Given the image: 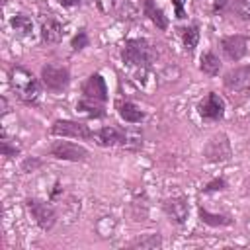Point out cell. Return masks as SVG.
I'll return each mask as SVG.
<instances>
[{"instance_id": "obj_1", "label": "cell", "mask_w": 250, "mask_h": 250, "mask_svg": "<svg viewBox=\"0 0 250 250\" xmlns=\"http://www.w3.org/2000/svg\"><path fill=\"white\" fill-rule=\"evenodd\" d=\"M121 61L127 66H135V68H150L156 62V49L152 47V43L145 37H133L127 39L121 49H119Z\"/></svg>"}, {"instance_id": "obj_2", "label": "cell", "mask_w": 250, "mask_h": 250, "mask_svg": "<svg viewBox=\"0 0 250 250\" xmlns=\"http://www.w3.org/2000/svg\"><path fill=\"white\" fill-rule=\"evenodd\" d=\"M10 84L16 92V96L23 102V104H37L39 96H41V84L29 70H25L23 66H12L10 68Z\"/></svg>"}, {"instance_id": "obj_3", "label": "cell", "mask_w": 250, "mask_h": 250, "mask_svg": "<svg viewBox=\"0 0 250 250\" xmlns=\"http://www.w3.org/2000/svg\"><path fill=\"white\" fill-rule=\"evenodd\" d=\"M41 82L47 90H51L55 94H61L70 84V70L64 64L47 62V64L41 66Z\"/></svg>"}, {"instance_id": "obj_4", "label": "cell", "mask_w": 250, "mask_h": 250, "mask_svg": "<svg viewBox=\"0 0 250 250\" xmlns=\"http://www.w3.org/2000/svg\"><path fill=\"white\" fill-rule=\"evenodd\" d=\"M51 135L61 139H76V141H90L94 137V131L84 121L74 119H57L51 125Z\"/></svg>"}, {"instance_id": "obj_5", "label": "cell", "mask_w": 250, "mask_h": 250, "mask_svg": "<svg viewBox=\"0 0 250 250\" xmlns=\"http://www.w3.org/2000/svg\"><path fill=\"white\" fill-rule=\"evenodd\" d=\"M25 207L31 215V219L35 221V225L41 230H51L57 223V211L53 209V205H49L47 201L39 199V197H27L25 199Z\"/></svg>"}, {"instance_id": "obj_6", "label": "cell", "mask_w": 250, "mask_h": 250, "mask_svg": "<svg viewBox=\"0 0 250 250\" xmlns=\"http://www.w3.org/2000/svg\"><path fill=\"white\" fill-rule=\"evenodd\" d=\"M47 152L49 156L57 160H66V162H86L90 158V150L72 141H55Z\"/></svg>"}, {"instance_id": "obj_7", "label": "cell", "mask_w": 250, "mask_h": 250, "mask_svg": "<svg viewBox=\"0 0 250 250\" xmlns=\"http://www.w3.org/2000/svg\"><path fill=\"white\" fill-rule=\"evenodd\" d=\"M225 111H227V104L225 100L217 94V92H209L205 98L199 100L197 104V113L203 121H209V123H217L225 117Z\"/></svg>"}, {"instance_id": "obj_8", "label": "cell", "mask_w": 250, "mask_h": 250, "mask_svg": "<svg viewBox=\"0 0 250 250\" xmlns=\"http://www.w3.org/2000/svg\"><path fill=\"white\" fill-rule=\"evenodd\" d=\"M203 156L207 162H213V164H219V162H227L230 160L232 156V148H230V141L225 133H219V135H213L207 145L203 146Z\"/></svg>"}, {"instance_id": "obj_9", "label": "cell", "mask_w": 250, "mask_h": 250, "mask_svg": "<svg viewBox=\"0 0 250 250\" xmlns=\"http://www.w3.org/2000/svg\"><path fill=\"white\" fill-rule=\"evenodd\" d=\"M162 211L172 225L182 227L189 217V201L186 195H172L162 201Z\"/></svg>"}, {"instance_id": "obj_10", "label": "cell", "mask_w": 250, "mask_h": 250, "mask_svg": "<svg viewBox=\"0 0 250 250\" xmlns=\"http://www.w3.org/2000/svg\"><path fill=\"white\" fill-rule=\"evenodd\" d=\"M223 84L230 92L250 96V64H242L227 70L223 76Z\"/></svg>"}, {"instance_id": "obj_11", "label": "cell", "mask_w": 250, "mask_h": 250, "mask_svg": "<svg viewBox=\"0 0 250 250\" xmlns=\"http://www.w3.org/2000/svg\"><path fill=\"white\" fill-rule=\"evenodd\" d=\"M221 51L230 62H238L248 53V35L232 33L221 37Z\"/></svg>"}, {"instance_id": "obj_12", "label": "cell", "mask_w": 250, "mask_h": 250, "mask_svg": "<svg viewBox=\"0 0 250 250\" xmlns=\"http://www.w3.org/2000/svg\"><path fill=\"white\" fill-rule=\"evenodd\" d=\"M92 139H94V143H96L98 146H104V148H107V146H117V145L127 146V143H129L127 131L121 129V127H115V125H105V127L94 131V137H92Z\"/></svg>"}, {"instance_id": "obj_13", "label": "cell", "mask_w": 250, "mask_h": 250, "mask_svg": "<svg viewBox=\"0 0 250 250\" xmlns=\"http://www.w3.org/2000/svg\"><path fill=\"white\" fill-rule=\"evenodd\" d=\"M82 96L86 98H92V100H98V102H107L109 98V92H107V84H105V78L100 74V72H94L86 78V82L82 84Z\"/></svg>"}, {"instance_id": "obj_14", "label": "cell", "mask_w": 250, "mask_h": 250, "mask_svg": "<svg viewBox=\"0 0 250 250\" xmlns=\"http://www.w3.org/2000/svg\"><path fill=\"white\" fill-rule=\"evenodd\" d=\"M115 111H117V115L125 121V123H131V125H137V123H143L145 119H146V111L145 109H141L135 102H131V100H123V98H119V100H115Z\"/></svg>"}, {"instance_id": "obj_15", "label": "cell", "mask_w": 250, "mask_h": 250, "mask_svg": "<svg viewBox=\"0 0 250 250\" xmlns=\"http://www.w3.org/2000/svg\"><path fill=\"white\" fill-rule=\"evenodd\" d=\"M41 41L47 43V45H55V43H61L62 37H64V25L55 20V18H47L41 21Z\"/></svg>"}, {"instance_id": "obj_16", "label": "cell", "mask_w": 250, "mask_h": 250, "mask_svg": "<svg viewBox=\"0 0 250 250\" xmlns=\"http://www.w3.org/2000/svg\"><path fill=\"white\" fill-rule=\"evenodd\" d=\"M76 111L78 113H84L90 119H104L105 117V105H104V102H98V100H92V98H86V96H82L76 102Z\"/></svg>"}, {"instance_id": "obj_17", "label": "cell", "mask_w": 250, "mask_h": 250, "mask_svg": "<svg viewBox=\"0 0 250 250\" xmlns=\"http://www.w3.org/2000/svg\"><path fill=\"white\" fill-rule=\"evenodd\" d=\"M143 14L156 25V29L160 31H166L168 29V16L164 14V10L154 2V0H145L143 2Z\"/></svg>"}, {"instance_id": "obj_18", "label": "cell", "mask_w": 250, "mask_h": 250, "mask_svg": "<svg viewBox=\"0 0 250 250\" xmlns=\"http://www.w3.org/2000/svg\"><path fill=\"white\" fill-rule=\"evenodd\" d=\"M197 215H199V221L207 227H232L234 219L227 213H211L209 209L205 207H199L197 209Z\"/></svg>"}, {"instance_id": "obj_19", "label": "cell", "mask_w": 250, "mask_h": 250, "mask_svg": "<svg viewBox=\"0 0 250 250\" xmlns=\"http://www.w3.org/2000/svg\"><path fill=\"white\" fill-rule=\"evenodd\" d=\"M164 240L160 232H148V234H141L137 238H133L127 246L129 248H141V250H154V248H162Z\"/></svg>"}, {"instance_id": "obj_20", "label": "cell", "mask_w": 250, "mask_h": 250, "mask_svg": "<svg viewBox=\"0 0 250 250\" xmlns=\"http://www.w3.org/2000/svg\"><path fill=\"white\" fill-rule=\"evenodd\" d=\"M180 31V37H182V43L186 47L188 53H193L197 43H199V37H201V31H199V23H189V25H184L178 29Z\"/></svg>"}, {"instance_id": "obj_21", "label": "cell", "mask_w": 250, "mask_h": 250, "mask_svg": "<svg viewBox=\"0 0 250 250\" xmlns=\"http://www.w3.org/2000/svg\"><path fill=\"white\" fill-rule=\"evenodd\" d=\"M199 70L207 76H217L221 70V59L217 57V53L213 51H205L199 57Z\"/></svg>"}, {"instance_id": "obj_22", "label": "cell", "mask_w": 250, "mask_h": 250, "mask_svg": "<svg viewBox=\"0 0 250 250\" xmlns=\"http://www.w3.org/2000/svg\"><path fill=\"white\" fill-rule=\"evenodd\" d=\"M10 25H12V29H14L18 35H21V37L31 35V31H33V21H31V18L25 16V14H14V16L10 18Z\"/></svg>"}, {"instance_id": "obj_23", "label": "cell", "mask_w": 250, "mask_h": 250, "mask_svg": "<svg viewBox=\"0 0 250 250\" xmlns=\"http://www.w3.org/2000/svg\"><path fill=\"white\" fill-rule=\"evenodd\" d=\"M227 189H229V182H227L223 176H219V178L209 180V182L201 188V193H215V191H227Z\"/></svg>"}, {"instance_id": "obj_24", "label": "cell", "mask_w": 250, "mask_h": 250, "mask_svg": "<svg viewBox=\"0 0 250 250\" xmlns=\"http://www.w3.org/2000/svg\"><path fill=\"white\" fill-rule=\"evenodd\" d=\"M88 45H90V37H88V31H86V29H80V31L70 39L72 51H84Z\"/></svg>"}, {"instance_id": "obj_25", "label": "cell", "mask_w": 250, "mask_h": 250, "mask_svg": "<svg viewBox=\"0 0 250 250\" xmlns=\"http://www.w3.org/2000/svg\"><path fill=\"white\" fill-rule=\"evenodd\" d=\"M20 154V146H16V145H12L6 137L2 139V156H6V158H14V156H18Z\"/></svg>"}, {"instance_id": "obj_26", "label": "cell", "mask_w": 250, "mask_h": 250, "mask_svg": "<svg viewBox=\"0 0 250 250\" xmlns=\"http://www.w3.org/2000/svg\"><path fill=\"white\" fill-rule=\"evenodd\" d=\"M43 166V160H39V158H35V156H31V158H25L23 162H21V172H35L37 168H41Z\"/></svg>"}, {"instance_id": "obj_27", "label": "cell", "mask_w": 250, "mask_h": 250, "mask_svg": "<svg viewBox=\"0 0 250 250\" xmlns=\"http://www.w3.org/2000/svg\"><path fill=\"white\" fill-rule=\"evenodd\" d=\"M236 12H238V16H240L244 21H250V0H242V2L236 6Z\"/></svg>"}, {"instance_id": "obj_28", "label": "cell", "mask_w": 250, "mask_h": 250, "mask_svg": "<svg viewBox=\"0 0 250 250\" xmlns=\"http://www.w3.org/2000/svg\"><path fill=\"white\" fill-rule=\"evenodd\" d=\"M172 6H174V14L178 20H184L186 18V0H172Z\"/></svg>"}, {"instance_id": "obj_29", "label": "cell", "mask_w": 250, "mask_h": 250, "mask_svg": "<svg viewBox=\"0 0 250 250\" xmlns=\"http://www.w3.org/2000/svg\"><path fill=\"white\" fill-rule=\"evenodd\" d=\"M62 191V188H61V184L59 182H55V186H53V189H51V195H49V199L51 201H55L57 197H59V193Z\"/></svg>"}, {"instance_id": "obj_30", "label": "cell", "mask_w": 250, "mask_h": 250, "mask_svg": "<svg viewBox=\"0 0 250 250\" xmlns=\"http://www.w3.org/2000/svg\"><path fill=\"white\" fill-rule=\"evenodd\" d=\"M62 8H76V6H80V0H57Z\"/></svg>"}, {"instance_id": "obj_31", "label": "cell", "mask_w": 250, "mask_h": 250, "mask_svg": "<svg viewBox=\"0 0 250 250\" xmlns=\"http://www.w3.org/2000/svg\"><path fill=\"white\" fill-rule=\"evenodd\" d=\"M225 4H227V0H215V4H213V14L221 12V10L225 8Z\"/></svg>"}]
</instances>
